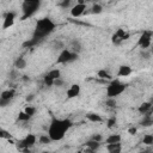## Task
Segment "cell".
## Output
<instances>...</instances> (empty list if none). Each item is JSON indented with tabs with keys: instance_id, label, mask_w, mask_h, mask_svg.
Listing matches in <instances>:
<instances>
[{
	"instance_id": "cell-17",
	"label": "cell",
	"mask_w": 153,
	"mask_h": 153,
	"mask_svg": "<svg viewBox=\"0 0 153 153\" xmlns=\"http://www.w3.org/2000/svg\"><path fill=\"white\" fill-rule=\"evenodd\" d=\"M107 144H117V142H121V135L120 134H112L110 136L107 138L105 140Z\"/></svg>"
},
{
	"instance_id": "cell-33",
	"label": "cell",
	"mask_w": 153,
	"mask_h": 153,
	"mask_svg": "<svg viewBox=\"0 0 153 153\" xmlns=\"http://www.w3.org/2000/svg\"><path fill=\"white\" fill-rule=\"evenodd\" d=\"M111 41H112V43H114V44H120V43L122 42V40H121V38H120V37H118L116 34H114V35H112Z\"/></svg>"
},
{
	"instance_id": "cell-15",
	"label": "cell",
	"mask_w": 153,
	"mask_h": 153,
	"mask_svg": "<svg viewBox=\"0 0 153 153\" xmlns=\"http://www.w3.org/2000/svg\"><path fill=\"white\" fill-rule=\"evenodd\" d=\"M70 50H71L72 53L79 54V53L81 51V44H80V42L77 41V40L72 41V42H71V46H70Z\"/></svg>"
},
{
	"instance_id": "cell-25",
	"label": "cell",
	"mask_w": 153,
	"mask_h": 153,
	"mask_svg": "<svg viewBox=\"0 0 153 153\" xmlns=\"http://www.w3.org/2000/svg\"><path fill=\"white\" fill-rule=\"evenodd\" d=\"M43 81H44V85H46V86H48V87H50V86H53V85H54V81H55V80H54V79H53L51 77H49V75L47 74V75L44 77V79H43Z\"/></svg>"
},
{
	"instance_id": "cell-32",
	"label": "cell",
	"mask_w": 153,
	"mask_h": 153,
	"mask_svg": "<svg viewBox=\"0 0 153 153\" xmlns=\"http://www.w3.org/2000/svg\"><path fill=\"white\" fill-rule=\"evenodd\" d=\"M115 125H116V118L115 117H111V118H109L108 120V128H112V127H115Z\"/></svg>"
},
{
	"instance_id": "cell-31",
	"label": "cell",
	"mask_w": 153,
	"mask_h": 153,
	"mask_svg": "<svg viewBox=\"0 0 153 153\" xmlns=\"http://www.w3.org/2000/svg\"><path fill=\"white\" fill-rule=\"evenodd\" d=\"M35 44H36V43H35V42H34V40L31 38L30 41H26V42H24V43H23V47H24V48H28V47H29V48H31V47H34Z\"/></svg>"
},
{
	"instance_id": "cell-2",
	"label": "cell",
	"mask_w": 153,
	"mask_h": 153,
	"mask_svg": "<svg viewBox=\"0 0 153 153\" xmlns=\"http://www.w3.org/2000/svg\"><path fill=\"white\" fill-rule=\"evenodd\" d=\"M55 29V24L51 22V19L49 18H43V19H40L37 23H36V26H35V31H34V35H33V40L34 42L37 44L41 40H43L46 36H48L49 34H51Z\"/></svg>"
},
{
	"instance_id": "cell-37",
	"label": "cell",
	"mask_w": 153,
	"mask_h": 153,
	"mask_svg": "<svg viewBox=\"0 0 153 153\" xmlns=\"http://www.w3.org/2000/svg\"><path fill=\"white\" fill-rule=\"evenodd\" d=\"M11 101H6V99H0V105L1 107H6L7 104H10Z\"/></svg>"
},
{
	"instance_id": "cell-1",
	"label": "cell",
	"mask_w": 153,
	"mask_h": 153,
	"mask_svg": "<svg viewBox=\"0 0 153 153\" xmlns=\"http://www.w3.org/2000/svg\"><path fill=\"white\" fill-rule=\"evenodd\" d=\"M72 121L70 120H59L56 117L51 118L50 122V126L48 129V135L53 141H59V140H62L66 132L72 127Z\"/></svg>"
},
{
	"instance_id": "cell-18",
	"label": "cell",
	"mask_w": 153,
	"mask_h": 153,
	"mask_svg": "<svg viewBox=\"0 0 153 153\" xmlns=\"http://www.w3.org/2000/svg\"><path fill=\"white\" fill-rule=\"evenodd\" d=\"M99 146H101V142H97V141H95V140H92V139L86 142V147H88V148H91V149H94L95 152L99 148Z\"/></svg>"
},
{
	"instance_id": "cell-34",
	"label": "cell",
	"mask_w": 153,
	"mask_h": 153,
	"mask_svg": "<svg viewBox=\"0 0 153 153\" xmlns=\"http://www.w3.org/2000/svg\"><path fill=\"white\" fill-rule=\"evenodd\" d=\"M61 7H62V9H67L70 5H71V1H70V0H64V1L62 3H60L59 4Z\"/></svg>"
},
{
	"instance_id": "cell-24",
	"label": "cell",
	"mask_w": 153,
	"mask_h": 153,
	"mask_svg": "<svg viewBox=\"0 0 153 153\" xmlns=\"http://www.w3.org/2000/svg\"><path fill=\"white\" fill-rule=\"evenodd\" d=\"M142 142H144L145 145H147V146L153 145V135H152V134H146V135L144 136Z\"/></svg>"
},
{
	"instance_id": "cell-21",
	"label": "cell",
	"mask_w": 153,
	"mask_h": 153,
	"mask_svg": "<svg viewBox=\"0 0 153 153\" xmlns=\"http://www.w3.org/2000/svg\"><path fill=\"white\" fill-rule=\"evenodd\" d=\"M153 125V120L149 116H145V118L141 121V126L142 127H149Z\"/></svg>"
},
{
	"instance_id": "cell-5",
	"label": "cell",
	"mask_w": 153,
	"mask_h": 153,
	"mask_svg": "<svg viewBox=\"0 0 153 153\" xmlns=\"http://www.w3.org/2000/svg\"><path fill=\"white\" fill-rule=\"evenodd\" d=\"M152 37H153V33L151 31H144L138 41V46L142 49V50H146L147 48L151 47V43H152Z\"/></svg>"
},
{
	"instance_id": "cell-12",
	"label": "cell",
	"mask_w": 153,
	"mask_h": 153,
	"mask_svg": "<svg viewBox=\"0 0 153 153\" xmlns=\"http://www.w3.org/2000/svg\"><path fill=\"white\" fill-rule=\"evenodd\" d=\"M16 95V91L13 88L10 90H5L1 92V96H0V99H6V101H11Z\"/></svg>"
},
{
	"instance_id": "cell-47",
	"label": "cell",
	"mask_w": 153,
	"mask_h": 153,
	"mask_svg": "<svg viewBox=\"0 0 153 153\" xmlns=\"http://www.w3.org/2000/svg\"><path fill=\"white\" fill-rule=\"evenodd\" d=\"M43 153H49V152H47V151H46V152H43Z\"/></svg>"
},
{
	"instance_id": "cell-8",
	"label": "cell",
	"mask_w": 153,
	"mask_h": 153,
	"mask_svg": "<svg viewBox=\"0 0 153 153\" xmlns=\"http://www.w3.org/2000/svg\"><path fill=\"white\" fill-rule=\"evenodd\" d=\"M15 18H16V13L15 12H7L4 17V24H3V29H9L10 26L13 25L15 23Z\"/></svg>"
},
{
	"instance_id": "cell-40",
	"label": "cell",
	"mask_w": 153,
	"mask_h": 153,
	"mask_svg": "<svg viewBox=\"0 0 153 153\" xmlns=\"http://www.w3.org/2000/svg\"><path fill=\"white\" fill-rule=\"evenodd\" d=\"M129 134H132V135H134L135 133H136V128H129Z\"/></svg>"
},
{
	"instance_id": "cell-29",
	"label": "cell",
	"mask_w": 153,
	"mask_h": 153,
	"mask_svg": "<svg viewBox=\"0 0 153 153\" xmlns=\"http://www.w3.org/2000/svg\"><path fill=\"white\" fill-rule=\"evenodd\" d=\"M50 141H51V139L49 138V135H41L40 136V142L41 144H44L46 145V144H49Z\"/></svg>"
},
{
	"instance_id": "cell-13",
	"label": "cell",
	"mask_w": 153,
	"mask_h": 153,
	"mask_svg": "<svg viewBox=\"0 0 153 153\" xmlns=\"http://www.w3.org/2000/svg\"><path fill=\"white\" fill-rule=\"evenodd\" d=\"M131 73H132V68H131L129 66L122 65V66H120V68H118L117 75H118V77H128Z\"/></svg>"
},
{
	"instance_id": "cell-4",
	"label": "cell",
	"mask_w": 153,
	"mask_h": 153,
	"mask_svg": "<svg viewBox=\"0 0 153 153\" xmlns=\"http://www.w3.org/2000/svg\"><path fill=\"white\" fill-rule=\"evenodd\" d=\"M41 6V1L38 0H25L22 4V10H23V17L22 20L31 17L33 15H35L37 12V10Z\"/></svg>"
},
{
	"instance_id": "cell-16",
	"label": "cell",
	"mask_w": 153,
	"mask_h": 153,
	"mask_svg": "<svg viewBox=\"0 0 153 153\" xmlns=\"http://www.w3.org/2000/svg\"><path fill=\"white\" fill-rule=\"evenodd\" d=\"M15 67L16 70H24L26 67V60L24 57H18L15 62Z\"/></svg>"
},
{
	"instance_id": "cell-10",
	"label": "cell",
	"mask_w": 153,
	"mask_h": 153,
	"mask_svg": "<svg viewBox=\"0 0 153 153\" xmlns=\"http://www.w3.org/2000/svg\"><path fill=\"white\" fill-rule=\"evenodd\" d=\"M151 109H152V103L151 102H145L142 103L140 107H139V112L141 115H146V116H149V112H151Z\"/></svg>"
},
{
	"instance_id": "cell-22",
	"label": "cell",
	"mask_w": 153,
	"mask_h": 153,
	"mask_svg": "<svg viewBox=\"0 0 153 153\" xmlns=\"http://www.w3.org/2000/svg\"><path fill=\"white\" fill-rule=\"evenodd\" d=\"M102 11H103V7L99 4H94L92 9H91V13H94V15H99V13H102Z\"/></svg>"
},
{
	"instance_id": "cell-23",
	"label": "cell",
	"mask_w": 153,
	"mask_h": 153,
	"mask_svg": "<svg viewBox=\"0 0 153 153\" xmlns=\"http://www.w3.org/2000/svg\"><path fill=\"white\" fill-rule=\"evenodd\" d=\"M48 75L49 77H51L54 80H57V79H60V75H61V72L56 68V70H51L49 73H48Z\"/></svg>"
},
{
	"instance_id": "cell-26",
	"label": "cell",
	"mask_w": 153,
	"mask_h": 153,
	"mask_svg": "<svg viewBox=\"0 0 153 153\" xmlns=\"http://www.w3.org/2000/svg\"><path fill=\"white\" fill-rule=\"evenodd\" d=\"M30 118H31V116H30V115H28L25 111H22V112H19V115H18V120L19 121H29Z\"/></svg>"
},
{
	"instance_id": "cell-46",
	"label": "cell",
	"mask_w": 153,
	"mask_h": 153,
	"mask_svg": "<svg viewBox=\"0 0 153 153\" xmlns=\"http://www.w3.org/2000/svg\"><path fill=\"white\" fill-rule=\"evenodd\" d=\"M138 153H146L145 151H141V152H138Z\"/></svg>"
},
{
	"instance_id": "cell-3",
	"label": "cell",
	"mask_w": 153,
	"mask_h": 153,
	"mask_svg": "<svg viewBox=\"0 0 153 153\" xmlns=\"http://www.w3.org/2000/svg\"><path fill=\"white\" fill-rule=\"evenodd\" d=\"M127 86H128L127 84L121 83L118 79L111 80L110 84L107 87V96H108V98H115V97L120 96L127 88Z\"/></svg>"
},
{
	"instance_id": "cell-43",
	"label": "cell",
	"mask_w": 153,
	"mask_h": 153,
	"mask_svg": "<svg viewBox=\"0 0 153 153\" xmlns=\"http://www.w3.org/2000/svg\"><path fill=\"white\" fill-rule=\"evenodd\" d=\"M151 103H152V109H151V112H152L153 111V98H152V102Z\"/></svg>"
},
{
	"instance_id": "cell-39",
	"label": "cell",
	"mask_w": 153,
	"mask_h": 153,
	"mask_svg": "<svg viewBox=\"0 0 153 153\" xmlns=\"http://www.w3.org/2000/svg\"><path fill=\"white\" fill-rule=\"evenodd\" d=\"M149 55H151V51H149V53H146V51H142V53H141V56H142L144 59H148Z\"/></svg>"
},
{
	"instance_id": "cell-35",
	"label": "cell",
	"mask_w": 153,
	"mask_h": 153,
	"mask_svg": "<svg viewBox=\"0 0 153 153\" xmlns=\"http://www.w3.org/2000/svg\"><path fill=\"white\" fill-rule=\"evenodd\" d=\"M92 140H95V141H97V142H101V141L103 140V138H102L101 134H95V135L92 136Z\"/></svg>"
},
{
	"instance_id": "cell-7",
	"label": "cell",
	"mask_w": 153,
	"mask_h": 153,
	"mask_svg": "<svg viewBox=\"0 0 153 153\" xmlns=\"http://www.w3.org/2000/svg\"><path fill=\"white\" fill-rule=\"evenodd\" d=\"M71 54H72V51L70 49H64L60 53V55H59V57L56 60V64H70Z\"/></svg>"
},
{
	"instance_id": "cell-27",
	"label": "cell",
	"mask_w": 153,
	"mask_h": 153,
	"mask_svg": "<svg viewBox=\"0 0 153 153\" xmlns=\"http://www.w3.org/2000/svg\"><path fill=\"white\" fill-rule=\"evenodd\" d=\"M0 138H1V139H7V140H10V139H11V134H10L7 131L1 129V131H0Z\"/></svg>"
},
{
	"instance_id": "cell-44",
	"label": "cell",
	"mask_w": 153,
	"mask_h": 153,
	"mask_svg": "<svg viewBox=\"0 0 153 153\" xmlns=\"http://www.w3.org/2000/svg\"><path fill=\"white\" fill-rule=\"evenodd\" d=\"M151 54H153V46H152V48H151Z\"/></svg>"
},
{
	"instance_id": "cell-11",
	"label": "cell",
	"mask_w": 153,
	"mask_h": 153,
	"mask_svg": "<svg viewBox=\"0 0 153 153\" xmlns=\"http://www.w3.org/2000/svg\"><path fill=\"white\" fill-rule=\"evenodd\" d=\"M107 149H108L109 153H121L122 145L120 142H117V144H108L107 145Z\"/></svg>"
},
{
	"instance_id": "cell-36",
	"label": "cell",
	"mask_w": 153,
	"mask_h": 153,
	"mask_svg": "<svg viewBox=\"0 0 153 153\" xmlns=\"http://www.w3.org/2000/svg\"><path fill=\"white\" fill-rule=\"evenodd\" d=\"M78 54H75V53H72L71 54V59H70V62H73V61H75V60H78Z\"/></svg>"
},
{
	"instance_id": "cell-20",
	"label": "cell",
	"mask_w": 153,
	"mask_h": 153,
	"mask_svg": "<svg viewBox=\"0 0 153 153\" xmlns=\"http://www.w3.org/2000/svg\"><path fill=\"white\" fill-rule=\"evenodd\" d=\"M97 75L101 78V79H105V80H112V77L109 74V72H107L105 70H101L98 71Z\"/></svg>"
},
{
	"instance_id": "cell-45",
	"label": "cell",
	"mask_w": 153,
	"mask_h": 153,
	"mask_svg": "<svg viewBox=\"0 0 153 153\" xmlns=\"http://www.w3.org/2000/svg\"><path fill=\"white\" fill-rule=\"evenodd\" d=\"M77 153H84V152H83V151H78Z\"/></svg>"
},
{
	"instance_id": "cell-28",
	"label": "cell",
	"mask_w": 153,
	"mask_h": 153,
	"mask_svg": "<svg viewBox=\"0 0 153 153\" xmlns=\"http://www.w3.org/2000/svg\"><path fill=\"white\" fill-rule=\"evenodd\" d=\"M24 111H25V112H26L28 115H30V116L33 117V116L35 115V112H36V109H35L34 107H26Z\"/></svg>"
},
{
	"instance_id": "cell-19",
	"label": "cell",
	"mask_w": 153,
	"mask_h": 153,
	"mask_svg": "<svg viewBox=\"0 0 153 153\" xmlns=\"http://www.w3.org/2000/svg\"><path fill=\"white\" fill-rule=\"evenodd\" d=\"M86 118L88 121H91V122H102L103 121V118L99 115H97V114H87Z\"/></svg>"
},
{
	"instance_id": "cell-42",
	"label": "cell",
	"mask_w": 153,
	"mask_h": 153,
	"mask_svg": "<svg viewBox=\"0 0 153 153\" xmlns=\"http://www.w3.org/2000/svg\"><path fill=\"white\" fill-rule=\"evenodd\" d=\"M33 99H34V95H29V96L26 97V101H28V102H31Z\"/></svg>"
},
{
	"instance_id": "cell-30",
	"label": "cell",
	"mask_w": 153,
	"mask_h": 153,
	"mask_svg": "<svg viewBox=\"0 0 153 153\" xmlns=\"http://www.w3.org/2000/svg\"><path fill=\"white\" fill-rule=\"evenodd\" d=\"M105 104L109 107V108H115L116 107V99L115 98H108Z\"/></svg>"
},
{
	"instance_id": "cell-38",
	"label": "cell",
	"mask_w": 153,
	"mask_h": 153,
	"mask_svg": "<svg viewBox=\"0 0 153 153\" xmlns=\"http://www.w3.org/2000/svg\"><path fill=\"white\" fill-rule=\"evenodd\" d=\"M62 84H64V81L61 80V79H57V80H55V81H54V85H56V86H61Z\"/></svg>"
},
{
	"instance_id": "cell-9",
	"label": "cell",
	"mask_w": 153,
	"mask_h": 153,
	"mask_svg": "<svg viewBox=\"0 0 153 153\" xmlns=\"http://www.w3.org/2000/svg\"><path fill=\"white\" fill-rule=\"evenodd\" d=\"M80 94V86L78 84H73L68 90H67V98H75Z\"/></svg>"
},
{
	"instance_id": "cell-41",
	"label": "cell",
	"mask_w": 153,
	"mask_h": 153,
	"mask_svg": "<svg viewBox=\"0 0 153 153\" xmlns=\"http://www.w3.org/2000/svg\"><path fill=\"white\" fill-rule=\"evenodd\" d=\"M84 153H95V151L91 149V148H88V147H86V149L84 151Z\"/></svg>"
},
{
	"instance_id": "cell-6",
	"label": "cell",
	"mask_w": 153,
	"mask_h": 153,
	"mask_svg": "<svg viewBox=\"0 0 153 153\" xmlns=\"http://www.w3.org/2000/svg\"><path fill=\"white\" fill-rule=\"evenodd\" d=\"M85 10H86V4L83 1V0H78L77 5H74L72 7V10H71V15L73 17H75V18L80 17V16H83L85 13Z\"/></svg>"
},
{
	"instance_id": "cell-14",
	"label": "cell",
	"mask_w": 153,
	"mask_h": 153,
	"mask_svg": "<svg viewBox=\"0 0 153 153\" xmlns=\"http://www.w3.org/2000/svg\"><path fill=\"white\" fill-rule=\"evenodd\" d=\"M23 142H24V145L29 148V147H33L35 144H36V136L34 135V134H29L24 140H23Z\"/></svg>"
}]
</instances>
